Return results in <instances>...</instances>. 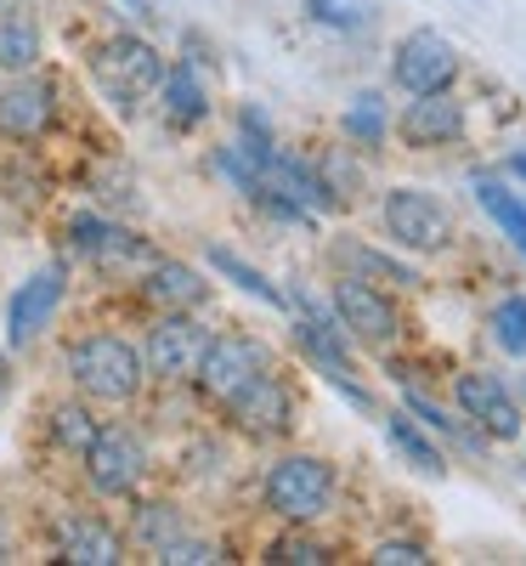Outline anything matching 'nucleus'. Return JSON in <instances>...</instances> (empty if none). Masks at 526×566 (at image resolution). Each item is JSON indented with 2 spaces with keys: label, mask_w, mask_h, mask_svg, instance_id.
I'll list each match as a JSON object with an SVG mask.
<instances>
[{
  "label": "nucleus",
  "mask_w": 526,
  "mask_h": 566,
  "mask_svg": "<svg viewBox=\"0 0 526 566\" xmlns=\"http://www.w3.org/2000/svg\"><path fill=\"white\" fill-rule=\"evenodd\" d=\"M391 80L408 91V97H424V91H453L459 80V52L453 40L436 29H408L391 52Z\"/></svg>",
  "instance_id": "obj_9"
},
{
  "label": "nucleus",
  "mask_w": 526,
  "mask_h": 566,
  "mask_svg": "<svg viewBox=\"0 0 526 566\" xmlns=\"http://www.w3.org/2000/svg\"><path fill=\"white\" fill-rule=\"evenodd\" d=\"M63 301H69V272H63L57 261L40 266V272H29L18 290H12V301H7V346H12V352L34 346L45 328H52V317L63 312Z\"/></svg>",
  "instance_id": "obj_10"
},
{
  "label": "nucleus",
  "mask_w": 526,
  "mask_h": 566,
  "mask_svg": "<svg viewBox=\"0 0 526 566\" xmlns=\"http://www.w3.org/2000/svg\"><path fill=\"white\" fill-rule=\"evenodd\" d=\"M340 130H346V142H357V148H379V142L391 136L386 91H357V97L346 103V114H340Z\"/></svg>",
  "instance_id": "obj_24"
},
{
  "label": "nucleus",
  "mask_w": 526,
  "mask_h": 566,
  "mask_svg": "<svg viewBox=\"0 0 526 566\" xmlns=\"http://www.w3.org/2000/svg\"><path fill=\"white\" fill-rule=\"evenodd\" d=\"M504 170H509L515 181H526V148H509V154H504Z\"/></svg>",
  "instance_id": "obj_36"
},
{
  "label": "nucleus",
  "mask_w": 526,
  "mask_h": 566,
  "mask_svg": "<svg viewBox=\"0 0 526 566\" xmlns=\"http://www.w3.org/2000/svg\"><path fill=\"white\" fill-rule=\"evenodd\" d=\"M69 380L91 402H136L148 368H141V352L125 335H103L97 328V335H80L69 346Z\"/></svg>",
  "instance_id": "obj_3"
},
{
  "label": "nucleus",
  "mask_w": 526,
  "mask_h": 566,
  "mask_svg": "<svg viewBox=\"0 0 526 566\" xmlns=\"http://www.w3.org/2000/svg\"><path fill=\"white\" fill-rule=\"evenodd\" d=\"M261 181L272 187V193H283V199H295L301 210H312V216H328L334 199L328 187H323V176H317V165H306L301 154H283V148H272L266 154V165H261Z\"/></svg>",
  "instance_id": "obj_18"
},
{
  "label": "nucleus",
  "mask_w": 526,
  "mask_h": 566,
  "mask_svg": "<svg viewBox=\"0 0 526 566\" xmlns=\"http://www.w3.org/2000/svg\"><path fill=\"white\" fill-rule=\"evenodd\" d=\"M238 142H244V148L266 165V154L277 148V136H272V119H266V108L261 103H244L238 108Z\"/></svg>",
  "instance_id": "obj_32"
},
{
  "label": "nucleus",
  "mask_w": 526,
  "mask_h": 566,
  "mask_svg": "<svg viewBox=\"0 0 526 566\" xmlns=\"http://www.w3.org/2000/svg\"><path fill=\"white\" fill-rule=\"evenodd\" d=\"M386 442L413 464V470H424V476H448V453L436 448V437H424V424L402 408V413H386Z\"/></svg>",
  "instance_id": "obj_22"
},
{
  "label": "nucleus",
  "mask_w": 526,
  "mask_h": 566,
  "mask_svg": "<svg viewBox=\"0 0 526 566\" xmlns=\"http://www.w3.org/2000/svg\"><path fill=\"white\" fill-rule=\"evenodd\" d=\"M261 560H272V566H328V560H334V549H328L323 538H312V533L290 527L283 538H272V544H266V555H261Z\"/></svg>",
  "instance_id": "obj_29"
},
{
  "label": "nucleus",
  "mask_w": 526,
  "mask_h": 566,
  "mask_svg": "<svg viewBox=\"0 0 526 566\" xmlns=\"http://www.w3.org/2000/svg\"><path fill=\"white\" fill-rule=\"evenodd\" d=\"M45 431H52V442L63 453H85L91 437H97V419H91L85 402H57L52 413H45Z\"/></svg>",
  "instance_id": "obj_27"
},
{
  "label": "nucleus",
  "mask_w": 526,
  "mask_h": 566,
  "mask_svg": "<svg viewBox=\"0 0 526 566\" xmlns=\"http://www.w3.org/2000/svg\"><path fill=\"white\" fill-rule=\"evenodd\" d=\"M80 459H85V482L97 499H125L148 476V442L130 424H97V437H91Z\"/></svg>",
  "instance_id": "obj_5"
},
{
  "label": "nucleus",
  "mask_w": 526,
  "mask_h": 566,
  "mask_svg": "<svg viewBox=\"0 0 526 566\" xmlns=\"http://www.w3.org/2000/svg\"><path fill=\"white\" fill-rule=\"evenodd\" d=\"M266 368H272L266 340H255V335H210V346H204V357L193 368V386L210 402H227L232 391H244L255 374H266Z\"/></svg>",
  "instance_id": "obj_8"
},
{
  "label": "nucleus",
  "mask_w": 526,
  "mask_h": 566,
  "mask_svg": "<svg viewBox=\"0 0 526 566\" xmlns=\"http://www.w3.org/2000/svg\"><path fill=\"white\" fill-rule=\"evenodd\" d=\"M125 7H130V18H148V0H125Z\"/></svg>",
  "instance_id": "obj_39"
},
{
  "label": "nucleus",
  "mask_w": 526,
  "mask_h": 566,
  "mask_svg": "<svg viewBox=\"0 0 526 566\" xmlns=\"http://www.w3.org/2000/svg\"><path fill=\"white\" fill-rule=\"evenodd\" d=\"M397 136L408 142L413 154H430V148H459V142L470 136V114L464 103L453 97V91H424V97H413L397 119Z\"/></svg>",
  "instance_id": "obj_13"
},
{
  "label": "nucleus",
  "mask_w": 526,
  "mask_h": 566,
  "mask_svg": "<svg viewBox=\"0 0 526 566\" xmlns=\"http://www.w3.org/2000/svg\"><path fill=\"white\" fill-rule=\"evenodd\" d=\"M368 560H374V566H430L436 555H430L419 538H386V544H374Z\"/></svg>",
  "instance_id": "obj_35"
},
{
  "label": "nucleus",
  "mask_w": 526,
  "mask_h": 566,
  "mask_svg": "<svg viewBox=\"0 0 526 566\" xmlns=\"http://www.w3.org/2000/svg\"><path fill=\"white\" fill-rule=\"evenodd\" d=\"M317 176H323V187H328L334 199H351V187L362 181V170H357V165H351L340 148H328V154L317 159Z\"/></svg>",
  "instance_id": "obj_33"
},
{
  "label": "nucleus",
  "mask_w": 526,
  "mask_h": 566,
  "mask_svg": "<svg viewBox=\"0 0 526 566\" xmlns=\"http://www.w3.org/2000/svg\"><path fill=\"white\" fill-rule=\"evenodd\" d=\"M453 402L487 442H515L520 437V402L509 397V386L498 380V374H487V368L453 374Z\"/></svg>",
  "instance_id": "obj_11"
},
{
  "label": "nucleus",
  "mask_w": 526,
  "mask_h": 566,
  "mask_svg": "<svg viewBox=\"0 0 526 566\" xmlns=\"http://www.w3.org/2000/svg\"><path fill=\"white\" fill-rule=\"evenodd\" d=\"M141 301L159 306V312H199L210 301V283L199 266L187 261H148V272H141Z\"/></svg>",
  "instance_id": "obj_17"
},
{
  "label": "nucleus",
  "mask_w": 526,
  "mask_h": 566,
  "mask_svg": "<svg viewBox=\"0 0 526 566\" xmlns=\"http://www.w3.org/2000/svg\"><path fill=\"white\" fill-rule=\"evenodd\" d=\"M69 244H74V255L97 261V266L154 261V244H148V239H136L130 227H119V221H108V216H97V210H80V216H69Z\"/></svg>",
  "instance_id": "obj_14"
},
{
  "label": "nucleus",
  "mask_w": 526,
  "mask_h": 566,
  "mask_svg": "<svg viewBox=\"0 0 526 566\" xmlns=\"http://www.w3.org/2000/svg\"><path fill=\"white\" fill-rule=\"evenodd\" d=\"M154 560H165V566H204V560H221L215 555V544H204V538H170V544H159L154 549Z\"/></svg>",
  "instance_id": "obj_34"
},
{
  "label": "nucleus",
  "mask_w": 526,
  "mask_h": 566,
  "mask_svg": "<svg viewBox=\"0 0 526 566\" xmlns=\"http://www.w3.org/2000/svg\"><path fill=\"white\" fill-rule=\"evenodd\" d=\"M57 560L74 566H119L125 560V538L103 515H63L57 522Z\"/></svg>",
  "instance_id": "obj_16"
},
{
  "label": "nucleus",
  "mask_w": 526,
  "mask_h": 566,
  "mask_svg": "<svg viewBox=\"0 0 526 566\" xmlns=\"http://www.w3.org/2000/svg\"><path fill=\"white\" fill-rule=\"evenodd\" d=\"M221 408H227V419L238 424V431L255 437V442H272V437L295 431V397H290V386L277 380V368L255 374V380L244 391H232Z\"/></svg>",
  "instance_id": "obj_12"
},
{
  "label": "nucleus",
  "mask_w": 526,
  "mask_h": 566,
  "mask_svg": "<svg viewBox=\"0 0 526 566\" xmlns=\"http://www.w3.org/2000/svg\"><path fill=\"white\" fill-rule=\"evenodd\" d=\"M334 499H340V470H334L328 459H317V453H283L261 482V504L283 527L323 522V515L334 510Z\"/></svg>",
  "instance_id": "obj_2"
},
{
  "label": "nucleus",
  "mask_w": 526,
  "mask_h": 566,
  "mask_svg": "<svg viewBox=\"0 0 526 566\" xmlns=\"http://www.w3.org/2000/svg\"><path fill=\"white\" fill-rule=\"evenodd\" d=\"M210 165H215V176H227V181H232L244 199H255V193H261V159H255V154H250L238 136H232V142H221Z\"/></svg>",
  "instance_id": "obj_28"
},
{
  "label": "nucleus",
  "mask_w": 526,
  "mask_h": 566,
  "mask_svg": "<svg viewBox=\"0 0 526 566\" xmlns=\"http://www.w3.org/2000/svg\"><path fill=\"white\" fill-rule=\"evenodd\" d=\"M57 119V85L52 80H40L34 69L18 74L7 91H0V136H12V142H34L45 136Z\"/></svg>",
  "instance_id": "obj_15"
},
{
  "label": "nucleus",
  "mask_w": 526,
  "mask_h": 566,
  "mask_svg": "<svg viewBox=\"0 0 526 566\" xmlns=\"http://www.w3.org/2000/svg\"><path fill=\"white\" fill-rule=\"evenodd\" d=\"M379 221H386L391 244L397 250H413V255H442L459 239L448 199L424 193V187H391V193L379 199Z\"/></svg>",
  "instance_id": "obj_4"
},
{
  "label": "nucleus",
  "mask_w": 526,
  "mask_h": 566,
  "mask_svg": "<svg viewBox=\"0 0 526 566\" xmlns=\"http://www.w3.org/2000/svg\"><path fill=\"white\" fill-rule=\"evenodd\" d=\"M91 85L103 91V103L130 119L148 97H159V80H165V57H159V45L154 40H141V34H108L91 45Z\"/></svg>",
  "instance_id": "obj_1"
},
{
  "label": "nucleus",
  "mask_w": 526,
  "mask_h": 566,
  "mask_svg": "<svg viewBox=\"0 0 526 566\" xmlns=\"http://www.w3.org/2000/svg\"><path fill=\"white\" fill-rule=\"evenodd\" d=\"M12 549H18L12 544V527H7V515H0V560H12Z\"/></svg>",
  "instance_id": "obj_38"
},
{
  "label": "nucleus",
  "mask_w": 526,
  "mask_h": 566,
  "mask_svg": "<svg viewBox=\"0 0 526 566\" xmlns=\"http://www.w3.org/2000/svg\"><path fill=\"white\" fill-rule=\"evenodd\" d=\"M204 346H210V328H204L193 312H165V317L148 328L141 368H148V380H159V386H181V380H193Z\"/></svg>",
  "instance_id": "obj_7"
},
{
  "label": "nucleus",
  "mask_w": 526,
  "mask_h": 566,
  "mask_svg": "<svg viewBox=\"0 0 526 566\" xmlns=\"http://www.w3.org/2000/svg\"><path fill=\"white\" fill-rule=\"evenodd\" d=\"M328 261L340 266V277H368V283H391V290H424V277L419 266L386 255V250H374L362 239H334L328 244Z\"/></svg>",
  "instance_id": "obj_20"
},
{
  "label": "nucleus",
  "mask_w": 526,
  "mask_h": 566,
  "mask_svg": "<svg viewBox=\"0 0 526 566\" xmlns=\"http://www.w3.org/2000/svg\"><path fill=\"white\" fill-rule=\"evenodd\" d=\"M204 261H210V272H221L232 290H244V295H255L261 306H272V312H283V290L261 272V266H250L238 250H227V244H204Z\"/></svg>",
  "instance_id": "obj_23"
},
{
  "label": "nucleus",
  "mask_w": 526,
  "mask_h": 566,
  "mask_svg": "<svg viewBox=\"0 0 526 566\" xmlns=\"http://www.w3.org/2000/svg\"><path fill=\"white\" fill-rule=\"evenodd\" d=\"M306 18L323 23V29H346V34H362L374 23V12L362 0H306Z\"/></svg>",
  "instance_id": "obj_31"
},
{
  "label": "nucleus",
  "mask_w": 526,
  "mask_h": 566,
  "mask_svg": "<svg viewBox=\"0 0 526 566\" xmlns=\"http://www.w3.org/2000/svg\"><path fill=\"white\" fill-rule=\"evenodd\" d=\"M487 335H493V346H498L504 357L526 363V295H520V290L504 295V301H493V312H487Z\"/></svg>",
  "instance_id": "obj_26"
},
{
  "label": "nucleus",
  "mask_w": 526,
  "mask_h": 566,
  "mask_svg": "<svg viewBox=\"0 0 526 566\" xmlns=\"http://www.w3.org/2000/svg\"><path fill=\"white\" fill-rule=\"evenodd\" d=\"M334 317H340V328L368 352H391L402 340L397 301L368 277H334Z\"/></svg>",
  "instance_id": "obj_6"
},
{
  "label": "nucleus",
  "mask_w": 526,
  "mask_h": 566,
  "mask_svg": "<svg viewBox=\"0 0 526 566\" xmlns=\"http://www.w3.org/2000/svg\"><path fill=\"white\" fill-rule=\"evenodd\" d=\"M470 193H475V205H482L493 221H498V232L526 255V199L515 193L509 181H498V176H470Z\"/></svg>",
  "instance_id": "obj_21"
},
{
  "label": "nucleus",
  "mask_w": 526,
  "mask_h": 566,
  "mask_svg": "<svg viewBox=\"0 0 526 566\" xmlns=\"http://www.w3.org/2000/svg\"><path fill=\"white\" fill-rule=\"evenodd\" d=\"M159 97H165V119L176 130H193L210 119V80L193 57H181V63H165V80H159Z\"/></svg>",
  "instance_id": "obj_19"
},
{
  "label": "nucleus",
  "mask_w": 526,
  "mask_h": 566,
  "mask_svg": "<svg viewBox=\"0 0 526 566\" xmlns=\"http://www.w3.org/2000/svg\"><path fill=\"white\" fill-rule=\"evenodd\" d=\"M45 52V40H40V23L29 12H0V69L7 74H29Z\"/></svg>",
  "instance_id": "obj_25"
},
{
  "label": "nucleus",
  "mask_w": 526,
  "mask_h": 566,
  "mask_svg": "<svg viewBox=\"0 0 526 566\" xmlns=\"http://www.w3.org/2000/svg\"><path fill=\"white\" fill-rule=\"evenodd\" d=\"M181 533H187V522H181L176 504H141V510H136V538L148 544V549H159V544H170V538H181Z\"/></svg>",
  "instance_id": "obj_30"
},
{
  "label": "nucleus",
  "mask_w": 526,
  "mask_h": 566,
  "mask_svg": "<svg viewBox=\"0 0 526 566\" xmlns=\"http://www.w3.org/2000/svg\"><path fill=\"white\" fill-rule=\"evenodd\" d=\"M7 397H12V357L0 352V402H7Z\"/></svg>",
  "instance_id": "obj_37"
}]
</instances>
